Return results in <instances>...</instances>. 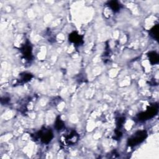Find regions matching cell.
I'll use <instances>...</instances> for the list:
<instances>
[{
	"mask_svg": "<svg viewBox=\"0 0 159 159\" xmlns=\"http://www.w3.org/2000/svg\"><path fill=\"white\" fill-rule=\"evenodd\" d=\"M158 112V105L154 104L147 109L145 112H141L137 116V119L140 122L145 121L154 117Z\"/></svg>",
	"mask_w": 159,
	"mask_h": 159,
	"instance_id": "7a4b0ae2",
	"label": "cell"
},
{
	"mask_svg": "<svg viewBox=\"0 0 159 159\" xmlns=\"http://www.w3.org/2000/svg\"><path fill=\"white\" fill-rule=\"evenodd\" d=\"M158 25L157 24L154 27H153L149 31V35L154 39H158Z\"/></svg>",
	"mask_w": 159,
	"mask_h": 159,
	"instance_id": "9c48e42d",
	"label": "cell"
},
{
	"mask_svg": "<svg viewBox=\"0 0 159 159\" xmlns=\"http://www.w3.org/2000/svg\"><path fill=\"white\" fill-rule=\"evenodd\" d=\"M125 121V118L123 117H119L117 120V122H116V124H117V129H119L120 128H121L123 125V124Z\"/></svg>",
	"mask_w": 159,
	"mask_h": 159,
	"instance_id": "7c38bea8",
	"label": "cell"
},
{
	"mask_svg": "<svg viewBox=\"0 0 159 159\" xmlns=\"http://www.w3.org/2000/svg\"><path fill=\"white\" fill-rule=\"evenodd\" d=\"M107 5L114 12L118 11L121 7V5L120 4V3L117 1H109L107 3Z\"/></svg>",
	"mask_w": 159,
	"mask_h": 159,
	"instance_id": "52a82bcc",
	"label": "cell"
},
{
	"mask_svg": "<svg viewBox=\"0 0 159 159\" xmlns=\"http://www.w3.org/2000/svg\"><path fill=\"white\" fill-rule=\"evenodd\" d=\"M149 61L153 65L158 62V55L155 52H150L148 53Z\"/></svg>",
	"mask_w": 159,
	"mask_h": 159,
	"instance_id": "ba28073f",
	"label": "cell"
},
{
	"mask_svg": "<svg viewBox=\"0 0 159 159\" xmlns=\"http://www.w3.org/2000/svg\"><path fill=\"white\" fill-rule=\"evenodd\" d=\"M21 52L24 58L27 60L31 59L32 57V48L29 43H25L21 48Z\"/></svg>",
	"mask_w": 159,
	"mask_h": 159,
	"instance_id": "8992f818",
	"label": "cell"
},
{
	"mask_svg": "<svg viewBox=\"0 0 159 159\" xmlns=\"http://www.w3.org/2000/svg\"><path fill=\"white\" fill-rule=\"evenodd\" d=\"M32 76L31 74H30V73H24L22 76V77L20 78V81H22L23 83H25V82L29 81L32 78Z\"/></svg>",
	"mask_w": 159,
	"mask_h": 159,
	"instance_id": "8fae6325",
	"label": "cell"
},
{
	"mask_svg": "<svg viewBox=\"0 0 159 159\" xmlns=\"http://www.w3.org/2000/svg\"><path fill=\"white\" fill-rule=\"evenodd\" d=\"M147 136V133L145 130L137 131L132 136L129 138L127 144L130 147H134L142 142Z\"/></svg>",
	"mask_w": 159,
	"mask_h": 159,
	"instance_id": "6da1fadb",
	"label": "cell"
},
{
	"mask_svg": "<svg viewBox=\"0 0 159 159\" xmlns=\"http://www.w3.org/2000/svg\"><path fill=\"white\" fill-rule=\"evenodd\" d=\"M54 127H55L57 130H60L64 127V123L63 120L60 119V117H58L55 120V125Z\"/></svg>",
	"mask_w": 159,
	"mask_h": 159,
	"instance_id": "30bf717a",
	"label": "cell"
},
{
	"mask_svg": "<svg viewBox=\"0 0 159 159\" xmlns=\"http://www.w3.org/2000/svg\"><path fill=\"white\" fill-rule=\"evenodd\" d=\"M64 139L65 142H66L67 144H73L77 142L78 139V135L75 131L71 130L70 132V133L64 135Z\"/></svg>",
	"mask_w": 159,
	"mask_h": 159,
	"instance_id": "277c9868",
	"label": "cell"
},
{
	"mask_svg": "<svg viewBox=\"0 0 159 159\" xmlns=\"http://www.w3.org/2000/svg\"><path fill=\"white\" fill-rule=\"evenodd\" d=\"M69 40L75 45H80L83 41V36L79 35L76 32H73L69 35Z\"/></svg>",
	"mask_w": 159,
	"mask_h": 159,
	"instance_id": "5b68a950",
	"label": "cell"
},
{
	"mask_svg": "<svg viewBox=\"0 0 159 159\" xmlns=\"http://www.w3.org/2000/svg\"><path fill=\"white\" fill-rule=\"evenodd\" d=\"M36 138L39 139L42 143H49L53 139V135L52 130L50 129H42L39 130L37 134H35Z\"/></svg>",
	"mask_w": 159,
	"mask_h": 159,
	"instance_id": "3957f363",
	"label": "cell"
}]
</instances>
